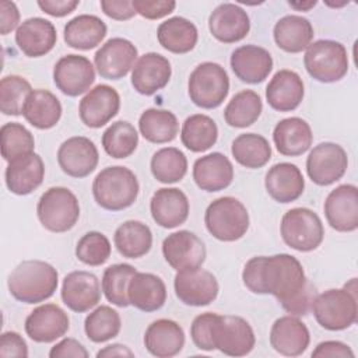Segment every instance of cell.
Masks as SVG:
<instances>
[{"mask_svg":"<svg viewBox=\"0 0 358 358\" xmlns=\"http://www.w3.org/2000/svg\"><path fill=\"white\" fill-rule=\"evenodd\" d=\"M242 281L253 294L273 295L294 316L308 315L315 298V288L308 281L301 262L288 253L249 259L242 271Z\"/></svg>","mask_w":358,"mask_h":358,"instance_id":"1","label":"cell"},{"mask_svg":"<svg viewBox=\"0 0 358 358\" xmlns=\"http://www.w3.org/2000/svg\"><path fill=\"white\" fill-rule=\"evenodd\" d=\"M59 273L48 262L24 260L13 268L7 278L10 295L22 303H39L57 289Z\"/></svg>","mask_w":358,"mask_h":358,"instance_id":"2","label":"cell"},{"mask_svg":"<svg viewBox=\"0 0 358 358\" xmlns=\"http://www.w3.org/2000/svg\"><path fill=\"white\" fill-rule=\"evenodd\" d=\"M140 185L131 169L122 165L106 166L92 182V196L99 207L108 211H122L137 200Z\"/></svg>","mask_w":358,"mask_h":358,"instance_id":"3","label":"cell"},{"mask_svg":"<svg viewBox=\"0 0 358 358\" xmlns=\"http://www.w3.org/2000/svg\"><path fill=\"white\" fill-rule=\"evenodd\" d=\"M310 310L323 329L330 331L345 330L357 322V291H351L345 285L323 291L315 295Z\"/></svg>","mask_w":358,"mask_h":358,"instance_id":"4","label":"cell"},{"mask_svg":"<svg viewBox=\"0 0 358 358\" xmlns=\"http://www.w3.org/2000/svg\"><path fill=\"white\" fill-rule=\"evenodd\" d=\"M249 213L242 201L232 196L213 200L204 213V224L210 235L221 242H235L249 229Z\"/></svg>","mask_w":358,"mask_h":358,"instance_id":"5","label":"cell"},{"mask_svg":"<svg viewBox=\"0 0 358 358\" xmlns=\"http://www.w3.org/2000/svg\"><path fill=\"white\" fill-rule=\"evenodd\" d=\"M308 74L324 84L340 81L348 73V53L341 42L319 39L312 42L303 56Z\"/></svg>","mask_w":358,"mask_h":358,"instance_id":"6","label":"cell"},{"mask_svg":"<svg viewBox=\"0 0 358 358\" xmlns=\"http://www.w3.org/2000/svg\"><path fill=\"white\" fill-rule=\"evenodd\" d=\"M36 215L45 229L55 234L67 232L80 218L78 199L67 187H49L38 200Z\"/></svg>","mask_w":358,"mask_h":358,"instance_id":"7","label":"cell"},{"mask_svg":"<svg viewBox=\"0 0 358 358\" xmlns=\"http://www.w3.org/2000/svg\"><path fill=\"white\" fill-rule=\"evenodd\" d=\"M229 77L227 70L215 62H204L189 76L187 94L190 101L201 109H215L228 96Z\"/></svg>","mask_w":358,"mask_h":358,"instance_id":"8","label":"cell"},{"mask_svg":"<svg viewBox=\"0 0 358 358\" xmlns=\"http://www.w3.org/2000/svg\"><path fill=\"white\" fill-rule=\"evenodd\" d=\"M280 234L284 243L291 249L312 252L322 245L324 227L320 217L313 210L294 207L282 215Z\"/></svg>","mask_w":358,"mask_h":358,"instance_id":"9","label":"cell"},{"mask_svg":"<svg viewBox=\"0 0 358 358\" xmlns=\"http://www.w3.org/2000/svg\"><path fill=\"white\" fill-rule=\"evenodd\" d=\"M214 348L229 357H245L256 344V336L243 317L235 315L215 316L213 326Z\"/></svg>","mask_w":358,"mask_h":358,"instance_id":"10","label":"cell"},{"mask_svg":"<svg viewBox=\"0 0 358 358\" xmlns=\"http://www.w3.org/2000/svg\"><path fill=\"white\" fill-rule=\"evenodd\" d=\"M348 168L345 150L331 141L315 145L306 158V173L317 186H329L340 180Z\"/></svg>","mask_w":358,"mask_h":358,"instance_id":"11","label":"cell"},{"mask_svg":"<svg viewBox=\"0 0 358 358\" xmlns=\"http://www.w3.org/2000/svg\"><path fill=\"white\" fill-rule=\"evenodd\" d=\"M137 59V48L129 39L115 36L95 52L94 66L102 78L116 81L133 70Z\"/></svg>","mask_w":358,"mask_h":358,"instance_id":"12","label":"cell"},{"mask_svg":"<svg viewBox=\"0 0 358 358\" xmlns=\"http://www.w3.org/2000/svg\"><path fill=\"white\" fill-rule=\"evenodd\" d=\"M95 81V66L81 55H66L53 67V83L67 96L87 94Z\"/></svg>","mask_w":358,"mask_h":358,"instance_id":"13","label":"cell"},{"mask_svg":"<svg viewBox=\"0 0 358 358\" xmlns=\"http://www.w3.org/2000/svg\"><path fill=\"white\" fill-rule=\"evenodd\" d=\"M165 262L176 271L201 267L206 262L207 250L204 242L187 229L169 234L162 242Z\"/></svg>","mask_w":358,"mask_h":358,"instance_id":"14","label":"cell"},{"mask_svg":"<svg viewBox=\"0 0 358 358\" xmlns=\"http://www.w3.org/2000/svg\"><path fill=\"white\" fill-rule=\"evenodd\" d=\"M173 289L178 299L187 306H207L218 296L215 275L201 267L176 271Z\"/></svg>","mask_w":358,"mask_h":358,"instance_id":"15","label":"cell"},{"mask_svg":"<svg viewBox=\"0 0 358 358\" xmlns=\"http://www.w3.org/2000/svg\"><path fill=\"white\" fill-rule=\"evenodd\" d=\"M99 152L92 140L84 136H73L64 140L57 150L60 169L71 178H85L95 171Z\"/></svg>","mask_w":358,"mask_h":358,"instance_id":"16","label":"cell"},{"mask_svg":"<svg viewBox=\"0 0 358 358\" xmlns=\"http://www.w3.org/2000/svg\"><path fill=\"white\" fill-rule=\"evenodd\" d=\"M327 224L337 232H354L358 228V187L344 183L333 189L323 204Z\"/></svg>","mask_w":358,"mask_h":358,"instance_id":"17","label":"cell"},{"mask_svg":"<svg viewBox=\"0 0 358 358\" xmlns=\"http://www.w3.org/2000/svg\"><path fill=\"white\" fill-rule=\"evenodd\" d=\"M119 92L108 84H98L80 101L78 116L87 127L99 129L109 123L119 113Z\"/></svg>","mask_w":358,"mask_h":358,"instance_id":"18","label":"cell"},{"mask_svg":"<svg viewBox=\"0 0 358 358\" xmlns=\"http://www.w3.org/2000/svg\"><path fill=\"white\" fill-rule=\"evenodd\" d=\"M24 329L27 336L35 343H53L69 331L70 319L59 305L43 303L27 316Z\"/></svg>","mask_w":358,"mask_h":358,"instance_id":"19","label":"cell"},{"mask_svg":"<svg viewBox=\"0 0 358 358\" xmlns=\"http://www.w3.org/2000/svg\"><path fill=\"white\" fill-rule=\"evenodd\" d=\"M60 296L70 310L77 313L88 312L101 301L99 280L85 270L71 271L63 278Z\"/></svg>","mask_w":358,"mask_h":358,"instance_id":"20","label":"cell"},{"mask_svg":"<svg viewBox=\"0 0 358 358\" xmlns=\"http://www.w3.org/2000/svg\"><path fill=\"white\" fill-rule=\"evenodd\" d=\"M171 76V62L157 52H148L137 59L130 81L138 94L150 96L165 88Z\"/></svg>","mask_w":358,"mask_h":358,"instance_id":"21","label":"cell"},{"mask_svg":"<svg viewBox=\"0 0 358 358\" xmlns=\"http://www.w3.org/2000/svg\"><path fill=\"white\" fill-rule=\"evenodd\" d=\"M270 345L284 357L302 355L310 343L306 324L294 315H285L274 320L270 329Z\"/></svg>","mask_w":358,"mask_h":358,"instance_id":"22","label":"cell"},{"mask_svg":"<svg viewBox=\"0 0 358 358\" xmlns=\"http://www.w3.org/2000/svg\"><path fill=\"white\" fill-rule=\"evenodd\" d=\"M208 29L218 42L235 43L249 34L250 18L241 6L221 3L208 17Z\"/></svg>","mask_w":358,"mask_h":358,"instance_id":"23","label":"cell"},{"mask_svg":"<svg viewBox=\"0 0 358 358\" xmlns=\"http://www.w3.org/2000/svg\"><path fill=\"white\" fill-rule=\"evenodd\" d=\"M231 69L236 78L246 84L263 83L273 70L270 52L257 45H242L231 53Z\"/></svg>","mask_w":358,"mask_h":358,"instance_id":"24","label":"cell"},{"mask_svg":"<svg viewBox=\"0 0 358 358\" xmlns=\"http://www.w3.org/2000/svg\"><path fill=\"white\" fill-rule=\"evenodd\" d=\"M190 211L187 196L178 187H161L150 200V213L157 225L172 229L186 222Z\"/></svg>","mask_w":358,"mask_h":358,"instance_id":"25","label":"cell"},{"mask_svg":"<svg viewBox=\"0 0 358 358\" xmlns=\"http://www.w3.org/2000/svg\"><path fill=\"white\" fill-rule=\"evenodd\" d=\"M57 42V32L49 20L41 17L27 18L15 31V43L28 57L48 55Z\"/></svg>","mask_w":358,"mask_h":358,"instance_id":"26","label":"cell"},{"mask_svg":"<svg viewBox=\"0 0 358 358\" xmlns=\"http://www.w3.org/2000/svg\"><path fill=\"white\" fill-rule=\"evenodd\" d=\"M305 95V85L301 76L288 69L278 70L266 87V101L271 109L278 112L295 110Z\"/></svg>","mask_w":358,"mask_h":358,"instance_id":"27","label":"cell"},{"mask_svg":"<svg viewBox=\"0 0 358 358\" xmlns=\"http://www.w3.org/2000/svg\"><path fill=\"white\" fill-rule=\"evenodd\" d=\"M264 187L274 201L287 204L302 196L305 179L295 164L278 162L268 168L264 176Z\"/></svg>","mask_w":358,"mask_h":358,"instance_id":"28","label":"cell"},{"mask_svg":"<svg viewBox=\"0 0 358 358\" xmlns=\"http://www.w3.org/2000/svg\"><path fill=\"white\" fill-rule=\"evenodd\" d=\"M192 176L199 189L220 192L232 183L234 165L222 152H210L194 161Z\"/></svg>","mask_w":358,"mask_h":358,"instance_id":"29","label":"cell"},{"mask_svg":"<svg viewBox=\"0 0 358 358\" xmlns=\"http://www.w3.org/2000/svg\"><path fill=\"white\" fill-rule=\"evenodd\" d=\"M45 178V164L36 152L8 162L4 180L7 189L17 196H27L36 190Z\"/></svg>","mask_w":358,"mask_h":358,"instance_id":"30","label":"cell"},{"mask_svg":"<svg viewBox=\"0 0 358 358\" xmlns=\"http://www.w3.org/2000/svg\"><path fill=\"white\" fill-rule=\"evenodd\" d=\"M144 345L157 358L175 357L185 347V331L172 319H157L145 329Z\"/></svg>","mask_w":358,"mask_h":358,"instance_id":"31","label":"cell"},{"mask_svg":"<svg viewBox=\"0 0 358 358\" xmlns=\"http://www.w3.org/2000/svg\"><path fill=\"white\" fill-rule=\"evenodd\" d=\"M273 141L281 155L298 157L310 148L313 134L309 123L305 119L291 116L281 119L274 126Z\"/></svg>","mask_w":358,"mask_h":358,"instance_id":"32","label":"cell"},{"mask_svg":"<svg viewBox=\"0 0 358 358\" xmlns=\"http://www.w3.org/2000/svg\"><path fill=\"white\" fill-rule=\"evenodd\" d=\"M130 305L143 312H155L166 302V287L161 277L137 271L127 287Z\"/></svg>","mask_w":358,"mask_h":358,"instance_id":"33","label":"cell"},{"mask_svg":"<svg viewBox=\"0 0 358 358\" xmlns=\"http://www.w3.org/2000/svg\"><path fill=\"white\" fill-rule=\"evenodd\" d=\"M315 31L312 22L296 14H289L281 17L274 28L273 38L275 45L287 53H299L306 50L312 43Z\"/></svg>","mask_w":358,"mask_h":358,"instance_id":"34","label":"cell"},{"mask_svg":"<svg viewBox=\"0 0 358 358\" xmlns=\"http://www.w3.org/2000/svg\"><path fill=\"white\" fill-rule=\"evenodd\" d=\"M62 103L59 98L42 88L32 90L22 108L25 120L39 130H49L55 127L62 117Z\"/></svg>","mask_w":358,"mask_h":358,"instance_id":"35","label":"cell"},{"mask_svg":"<svg viewBox=\"0 0 358 358\" xmlns=\"http://www.w3.org/2000/svg\"><path fill=\"white\" fill-rule=\"evenodd\" d=\"M106 32V24L99 17L80 14L67 21L63 29V39L73 49L90 50L105 39Z\"/></svg>","mask_w":358,"mask_h":358,"instance_id":"36","label":"cell"},{"mask_svg":"<svg viewBox=\"0 0 358 358\" xmlns=\"http://www.w3.org/2000/svg\"><path fill=\"white\" fill-rule=\"evenodd\" d=\"M157 39L165 50L175 55H183L194 49L199 32L190 20L176 15L159 24L157 29Z\"/></svg>","mask_w":358,"mask_h":358,"instance_id":"37","label":"cell"},{"mask_svg":"<svg viewBox=\"0 0 358 358\" xmlns=\"http://www.w3.org/2000/svg\"><path fill=\"white\" fill-rule=\"evenodd\" d=\"M113 243L123 257L140 259L152 246V232L147 224L137 220H127L116 228Z\"/></svg>","mask_w":358,"mask_h":358,"instance_id":"38","label":"cell"},{"mask_svg":"<svg viewBox=\"0 0 358 358\" xmlns=\"http://www.w3.org/2000/svg\"><path fill=\"white\" fill-rule=\"evenodd\" d=\"M138 130L148 143L165 144L176 138L179 122L168 109L148 108L138 117Z\"/></svg>","mask_w":358,"mask_h":358,"instance_id":"39","label":"cell"},{"mask_svg":"<svg viewBox=\"0 0 358 358\" xmlns=\"http://www.w3.org/2000/svg\"><path fill=\"white\" fill-rule=\"evenodd\" d=\"M218 138V127L213 117L204 113H194L185 119L180 130L182 144L192 152L210 150Z\"/></svg>","mask_w":358,"mask_h":358,"instance_id":"40","label":"cell"},{"mask_svg":"<svg viewBox=\"0 0 358 358\" xmlns=\"http://www.w3.org/2000/svg\"><path fill=\"white\" fill-rule=\"evenodd\" d=\"M231 154L239 165L248 169H257L270 161L271 145L262 134L242 133L234 138Z\"/></svg>","mask_w":358,"mask_h":358,"instance_id":"41","label":"cell"},{"mask_svg":"<svg viewBox=\"0 0 358 358\" xmlns=\"http://www.w3.org/2000/svg\"><path fill=\"white\" fill-rule=\"evenodd\" d=\"M263 102L253 90H242L235 94L224 109V120L228 126L245 129L252 126L262 115Z\"/></svg>","mask_w":358,"mask_h":358,"instance_id":"42","label":"cell"},{"mask_svg":"<svg viewBox=\"0 0 358 358\" xmlns=\"http://www.w3.org/2000/svg\"><path fill=\"white\" fill-rule=\"evenodd\" d=\"M152 176L165 185L180 182L187 172V158L176 147H164L154 152L150 161Z\"/></svg>","mask_w":358,"mask_h":358,"instance_id":"43","label":"cell"},{"mask_svg":"<svg viewBox=\"0 0 358 358\" xmlns=\"http://www.w3.org/2000/svg\"><path fill=\"white\" fill-rule=\"evenodd\" d=\"M101 141L109 157L123 159L136 151L138 145V133L130 122L117 120L103 131Z\"/></svg>","mask_w":358,"mask_h":358,"instance_id":"44","label":"cell"},{"mask_svg":"<svg viewBox=\"0 0 358 358\" xmlns=\"http://www.w3.org/2000/svg\"><path fill=\"white\" fill-rule=\"evenodd\" d=\"M122 329L117 310L108 305L96 306L84 320V331L92 343H105L115 338Z\"/></svg>","mask_w":358,"mask_h":358,"instance_id":"45","label":"cell"},{"mask_svg":"<svg viewBox=\"0 0 358 358\" xmlns=\"http://www.w3.org/2000/svg\"><path fill=\"white\" fill-rule=\"evenodd\" d=\"M136 273L137 270L129 263H116L105 268L101 285L108 302L119 308H126L130 305L127 298V287Z\"/></svg>","mask_w":358,"mask_h":358,"instance_id":"46","label":"cell"},{"mask_svg":"<svg viewBox=\"0 0 358 358\" xmlns=\"http://www.w3.org/2000/svg\"><path fill=\"white\" fill-rule=\"evenodd\" d=\"M1 138V157L4 161L11 162L20 157L34 152L35 138L34 134L18 122L4 123L0 129Z\"/></svg>","mask_w":358,"mask_h":358,"instance_id":"47","label":"cell"},{"mask_svg":"<svg viewBox=\"0 0 358 358\" xmlns=\"http://www.w3.org/2000/svg\"><path fill=\"white\" fill-rule=\"evenodd\" d=\"M32 87L29 81L21 76L10 74L0 81V110L6 116L22 115V108Z\"/></svg>","mask_w":358,"mask_h":358,"instance_id":"48","label":"cell"},{"mask_svg":"<svg viewBox=\"0 0 358 358\" xmlns=\"http://www.w3.org/2000/svg\"><path fill=\"white\" fill-rule=\"evenodd\" d=\"M112 246L106 235L98 231L84 234L76 245V257L87 266H102L110 257Z\"/></svg>","mask_w":358,"mask_h":358,"instance_id":"49","label":"cell"},{"mask_svg":"<svg viewBox=\"0 0 358 358\" xmlns=\"http://www.w3.org/2000/svg\"><path fill=\"white\" fill-rule=\"evenodd\" d=\"M215 312H204L197 315L190 324V337L193 344L203 351H214L213 343V326L215 320Z\"/></svg>","mask_w":358,"mask_h":358,"instance_id":"50","label":"cell"},{"mask_svg":"<svg viewBox=\"0 0 358 358\" xmlns=\"http://www.w3.org/2000/svg\"><path fill=\"white\" fill-rule=\"evenodd\" d=\"M136 14L147 20H159L169 15L176 3L173 0H131Z\"/></svg>","mask_w":358,"mask_h":358,"instance_id":"51","label":"cell"},{"mask_svg":"<svg viewBox=\"0 0 358 358\" xmlns=\"http://www.w3.org/2000/svg\"><path fill=\"white\" fill-rule=\"evenodd\" d=\"M0 357L10 358V357H28V345L25 340L17 331H4L0 336Z\"/></svg>","mask_w":358,"mask_h":358,"instance_id":"52","label":"cell"},{"mask_svg":"<svg viewBox=\"0 0 358 358\" xmlns=\"http://www.w3.org/2000/svg\"><path fill=\"white\" fill-rule=\"evenodd\" d=\"M313 358H354L351 347L338 340H326L319 343L310 354Z\"/></svg>","mask_w":358,"mask_h":358,"instance_id":"53","label":"cell"},{"mask_svg":"<svg viewBox=\"0 0 358 358\" xmlns=\"http://www.w3.org/2000/svg\"><path fill=\"white\" fill-rule=\"evenodd\" d=\"M88 351L87 348L76 338L71 337H66L62 338L59 343H56L50 351H49V357L50 358H88Z\"/></svg>","mask_w":358,"mask_h":358,"instance_id":"54","label":"cell"},{"mask_svg":"<svg viewBox=\"0 0 358 358\" xmlns=\"http://www.w3.org/2000/svg\"><path fill=\"white\" fill-rule=\"evenodd\" d=\"M99 6L105 15L116 21H127L136 15L131 0H101Z\"/></svg>","mask_w":358,"mask_h":358,"instance_id":"55","label":"cell"},{"mask_svg":"<svg viewBox=\"0 0 358 358\" xmlns=\"http://www.w3.org/2000/svg\"><path fill=\"white\" fill-rule=\"evenodd\" d=\"M20 27V11L14 1H0V34L7 35Z\"/></svg>","mask_w":358,"mask_h":358,"instance_id":"56","label":"cell"},{"mask_svg":"<svg viewBox=\"0 0 358 358\" xmlns=\"http://www.w3.org/2000/svg\"><path fill=\"white\" fill-rule=\"evenodd\" d=\"M36 4L45 14L62 18L71 14L80 6V0H38Z\"/></svg>","mask_w":358,"mask_h":358,"instance_id":"57","label":"cell"},{"mask_svg":"<svg viewBox=\"0 0 358 358\" xmlns=\"http://www.w3.org/2000/svg\"><path fill=\"white\" fill-rule=\"evenodd\" d=\"M113 358V357H127V358H133L134 357V352L124 344H119V343H115V344H109L106 347H103L102 350H99L96 352V358Z\"/></svg>","mask_w":358,"mask_h":358,"instance_id":"58","label":"cell"},{"mask_svg":"<svg viewBox=\"0 0 358 358\" xmlns=\"http://www.w3.org/2000/svg\"><path fill=\"white\" fill-rule=\"evenodd\" d=\"M317 4L316 0H308V1H288V6L296 11H309Z\"/></svg>","mask_w":358,"mask_h":358,"instance_id":"59","label":"cell"},{"mask_svg":"<svg viewBox=\"0 0 358 358\" xmlns=\"http://www.w3.org/2000/svg\"><path fill=\"white\" fill-rule=\"evenodd\" d=\"M324 4L326 6H329V7H336V8H338V7H344V6H347L348 4V1H341V3H330V1H324Z\"/></svg>","mask_w":358,"mask_h":358,"instance_id":"60","label":"cell"}]
</instances>
